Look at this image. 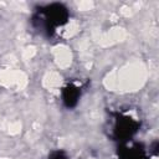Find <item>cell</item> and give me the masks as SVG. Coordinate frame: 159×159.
I'll use <instances>...</instances> for the list:
<instances>
[{
	"label": "cell",
	"instance_id": "obj_4",
	"mask_svg": "<svg viewBox=\"0 0 159 159\" xmlns=\"http://www.w3.org/2000/svg\"><path fill=\"white\" fill-rule=\"evenodd\" d=\"M81 96H82V87H81V83L78 84L77 82H68L62 88V92H61L62 102L67 108L76 107Z\"/></svg>",
	"mask_w": 159,
	"mask_h": 159
},
{
	"label": "cell",
	"instance_id": "obj_5",
	"mask_svg": "<svg viewBox=\"0 0 159 159\" xmlns=\"http://www.w3.org/2000/svg\"><path fill=\"white\" fill-rule=\"evenodd\" d=\"M47 159H71V158L65 150H53L51 152Z\"/></svg>",
	"mask_w": 159,
	"mask_h": 159
},
{
	"label": "cell",
	"instance_id": "obj_3",
	"mask_svg": "<svg viewBox=\"0 0 159 159\" xmlns=\"http://www.w3.org/2000/svg\"><path fill=\"white\" fill-rule=\"evenodd\" d=\"M118 159H149V153L140 143L128 140L118 147Z\"/></svg>",
	"mask_w": 159,
	"mask_h": 159
},
{
	"label": "cell",
	"instance_id": "obj_2",
	"mask_svg": "<svg viewBox=\"0 0 159 159\" xmlns=\"http://www.w3.org/2000/svg\"><path fill=\"white\" fill-rule=\"evenodd\" d=\"M139 120L128 113H116L112 117L109 125V137L119 144L133 140V137L139 129Z\"/></svg>",
	"mask_w": 159,
	"mask_h": 159
},
{
	"label": "cell",
	"instance_id": "obj_1",
	"mask_svg": "<svg viewBox=\"0 0 159 159\" xmlns=\"http://www.w3.org/2000/svg\"><path fill=\"white\" fill-rule=\"evenodd\" d=\"M70 10L60 2L39 5L34 9L30 17L31 27L43 37L55 36L60 29L67 25Z\"/></svg>",
	"mask_w": 159,
	"mask_h": 159
}]
</instances>
